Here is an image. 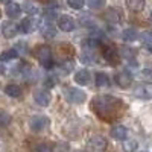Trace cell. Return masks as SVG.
Listing matches in <instances>:
<instances>
[{"instance_id": "1", "label": "cell", "mask_w": 152, "mask_h": 152, "mask_svg": "<svg viewBox=\"0 0 152 152\" xmlns=\"http://www.w3.org/2000/svg\"><path fill=\"white\" fill-rule=\"evenodd\" d=\"M90 107L96 116L105 122L116 120L123 113V102L111 94H99L93 97Z\"/></svg>"}, {"instance_id": "2", "label": "cell", "mask_w": 152, "mask_h": 152, "mask_svg": "<svg viewBox=\"0 0 152 152\" xmlns=\"http://www.w3.org/2000/svg\"><path fill=\"white\" fill-rule=\"evenodd\" d=\"M35 56L40 61V64L46 69H50L53 66V56H52V50L49 46H38L35 50Z\"/></svg>"}, {"instance_id": "3", "label": "cell", "mask_w": 152, "mask_h": 152, "mask_svg": "<svg viewBox=\"0 0 152 152\" xmlns=\"http://www.w3.org/2000/svg\"><path fill=\"white\" fill-rule=\"evenodd\" d=\"M64 97H66L67 102L75 104V105H79V104H84L85 102L87 94H85V91L79 90V88L67 87V88H64Z\"/></svg>"}, {"instance_id": "4", "label": "cell", "mask_w": 152, "mask_h": 152, "mask_svg": "<svg viewBox=\"0 0 152 152\" xmlns=\"http://www.w3.org/2000/svg\"><path fill=\"white\" fill-rule=\"evenodd\" d=\"M49 117L46 116H41V114H38V116H32L29 119V128L34 131V132H43L47 126H49Z\"/></svg>"}, {"instance_id": "5", "label": "cell", "mask_w": 152, "mask_h": 152, "mask_svg": "<svg viewBox=\"0 0 152 152\" xmlns=\"http://www.w3.org/2000/svg\"><path fill=\"white\" fill-rule=\"evenodd\" d=\"M132 73L128 72V70H122L116 75V84L120 87V88H128L131 84H132Z\"/></svg>"}, {"instance_id": "6", "label": "cell", "mask_w": 152, "mask_h": 152, "mask_svg": "<svg viewBox=\"0 0 152 152\" xmlns=\"http://www.w3.org/2000/svg\"><path fill=\"white\" fill-rule=\"evenodd\" d=\"M34 100L40 105V107H47L50 104V100H52V96H50V93L47 90H44V88H40V90H37L34 93Z\"/></svg>"}, {"instance_id": "7", "label": "cell", "mask_w": 152, "mask_h": 152, "mask_svg": "<svg viewBox=\"0 0 152 152\" xmlns=\"http://www.w3.org/2000/svg\"><path fill=\"white\" fill-rule=\"evenodd\" d=\"M58 28L64 32H72L76 28V21L70 15H61L58 18Z\"/></svg>"}, {"instance_id": "8", "label": "cell", "mask_w": 152, "mask_h": 152, "mask_svg": "<svg viewBox=\"0 0 152 152\" xmlns=\"http://www.w3.org/2000/svg\"><path fill=\"white\" fill-rule=\"evenodd\" d=\"M104 58L105 61H108L111 66H116L119 62V53L114 46L108 44V46H104Z\"/></svg>"}, {"instance_id": "9", "label": "cell", "mask_w": 152, "mask_h": 152, "mask_svg": "<svg viewBox=\"0 0 152 152\" xmlns=\"http://www.w3.org/2000/svg\"><path fill=\"white\" fill-rule=\"evenodd\" d=\"M18 26L14 23V21H3L2 23V28H0V31H2V35L5 38H12L15 37L17 32H18Z\"/></svg>"}, {"instance_id": "10", "label": "cell", "mask_w": 152, "mask_h": 152, "mask_svg": "<svg viewBox=\"0 0 152 152\" xmlns=\"http://www.w3.org/2000/svg\"><path fill=\"white\" fill-rule=\"evenodd\" d=\"M88 146H90L91 149H94V151H105L107 146H108V142L102 135H94L88 140Z\"/></svg>"}, {"instance_id": "11", "label": "cell", "mask_w": 152, "mask_h": 152, "mask_svg": "<svg viewBox=\"0 0 152 152\" xmlns=\"http://www.w3.org/2000/svg\"><path fill=\"white\" fill-rule=\"evenodd\" d=\"M18 28H20V31L23 34H31V32H34L37 29V20L34 17H26V18H23L20 21Z\"/></svg>"}, {"instance_id": "12", "label": "cell", "mask_w": 152, "mask_h": 152, "mask_svg": "<svg viewBox=\"0 0 152 152\" xmlns=\"http://www.w3.org/2000/svg\"><path fill=\"white\" fill-rule=\"evenodd\" d=\"M75 82L76 84H79V85H88L91 81V76H90V72L85 70V69H81L75 73Z\"/></svg>"}, {"instance_id": "13", "label": "cell", "mask_w": 152, "mask_h": 152, "mask_svg": "<svg viewBox=\"0 0 152 152\" xmlns=\"http://www.w3.org/2000/svg\"><path fill=\"white\" fill-rule=\"evenodd\" d=\"M111 137L114 138V140H126V137H128V129L125 128L123 125H116L111 128Z\"/></svg>"}, {"instance_id": "14", "label": "cell", "mask_w": 152, "mask_h": 152, "mask_svg": "<svg viewBox=\"0 0 152 152\" xmlns=\"http://www.w3.org/2000/svg\"><path fill=\"white\" fill-rule=\"evenodd\" d=\"M5 12L9 18H18L21 14V6L18 3H8L5 8Z\"/></svg>"}, {"instance_id": "15", "label": "cell", "mask_w": 152, "mask_h": 152, "mask_svg": "<svg viewBox=\"0 0 152 152\" xmlns=\"http://www.w3.org/2000/svg\"><path fill=\"white\" fill-rule=\"evenodd\" d=\"M105 20L111 24H119L120 23V12L114 8H110L107 12H105Z\"/></svg>"}, {"instance_id": "16", "label": "cell", "mask_w": 152, "mask_h": 152, "mask_svg": "<svg viewBox=\"0 0 152 152\" xmlns=\"http://www.w3.org/2000/svg\"><path fill=\"white\" fill-rule=\"evenodd\" d=\"M41 34H43V37H46V38H52V37H55L56 35V29H55V26L52 23H50L49 20H46L44 21V24H41Z\"/></svg>"}, {"instance_id": "17", "label": "cell", "mask_w": 152, "mask_h": 152, "mask_svg": "<svg viewBox=\"0 0 152 152\" xmlns=\"http://www.w3.org/2000/svg\"><path fill=\"white\" fill-rule=\"evenodd\" d=\"M125 3H126V6H128V9H131L132 12L143 11V8L146 5L145 0H125Z\"/></svg>"}, {"instance_id": "18", "label": "cell", "mask_w": 152, "mask_h": 152, "mask_svg": "<svg viewBox=\"0 0 152 152\" xmlns=\"http://www.w3.org/2000/svg\"><path fill=\"white\" fill-rule=\"evenodd\" d=\"M5 93L9 97H20L23 94V90L20 88V85H17V84H8L5 87Z\"/></svg>"}, {"instance_id": "19", "label": "cell", "mask_w": 152, "mask_h": 152, "mask_svg": "<svg viewBox=\"0 0 152 152\" xmlns=\"http://www.w3.org/2000/svg\"><path fill=\"white\" fill-rule=\"evenodd\" d=\"M18 58V50L15 49H8L5 52L0 53V61L2 62H8V61H14Z\"/></svg>"}, {"instance_id": "20", "label": "cell", "mask_w": 152, "mask_h": 152, "mask_svg": "<svg viewBox=\"0 0 152 152\" xmlns=\"http://www.w3.org/2000/svg\"><path fill=\"white\" fill-rule=\"evenodd\" d=\"M138 37H140V35H138L137 31L132 29V28H128V29H125V31L122 32V40H123V41H128V43L135 41Z\"/></svg>"}, {"instance_id": "21", "label": "cell", "mask_w": 152, "mask_h": 152, "mask_svg": "<svg viewBox=\"0 0 152 152\" xmlns=\"http://www.w3.org/2000/svg\"><path fill=\"white\" fill-rule=\"evenodd\" d=\"M100 46V41L97 40L96 37H88L87 40H84V43H82V47L85 49V50H94V49H97Z\"/></svg>"}, {"instance_id": "22", "label": "cell", "mask_w": 152, "mask_h": 152, "mask_svg": "<svg viewBox=\"0 0 152 152\" xmlns=\"http://www.w3.org/2000/svg\"><path fill=\"white\" fill-rule=\"evenodd\" d=\"M81 62H84V64H96L97 56L93 53V50H85L81 55Z\"/></svg>"}, {"instance_id": "23", "label": "cell", "mask_w": 152, "mask_h": 152, "mask_svg": "<svg viewBox=\"0 0 152 152\" xmlns=\"http://www.w3.org/2000/svg\"><path fill=\"white\" fill-rule=\"evenodd\" d=\"M58 69H59L61 73H70V72L75 69V62L70 61V59H64V61H61V62H59Z\"/></svg>"}, {"instance_id": "24", "label": "cell", "mask_w": 152, "mask_h": 152, "mask_svg": "<svg viewBox=\"0 0 152 152\" xmlns=\"http://www.w3.org/2000/svg\"><path fill=\"white\" fill-rule=\"evenodd\" d=\"M96 85L97 87H108L110 85V79H108L107 73H104V72L96 73Z\"/></svg>"}, {"instance_id": "25", "label": "cell", "mask_w": 152, "mask_h": 152, "mask_svg": "<svg viewBox=\"0 0 152 152\" xmlns=\"http://www.w3.org/2000/svg\"><path fill=\"white\" fill-rule=\"evenodd\" d=\"M134 94H135L138 99H145V100L151 99V91H148L145 87H137L135 90H134Z\"/></svg>"}, {"instance_id": "26", "label": "cell", "mask_w": 152, "mask_h": 152, "mask_svg": "<svg viewBox=\"0 0 152 152\" xmlns=\"http://www.w3.org/2000/svg\"><path fill=\"white\" fill-rule=\"evenodd\" d=\"M120 53H122V56H125L128 61H135V52H134L131 47H122L120 49Z\"/></svg>"}, {"instance_id": "27", "label": "cell", "mask_w": 152, "mask_h": 152, "mask_svg": "<svg viewBox=\"0 0 152 152\" xmlns=\"http://www.w3.org/2000/svg\"><path fill=\"white\" fill-rule=\"evenodd\" d=\"M138 76H140V79L145 81V82H152V69H143L138 73Z\"/></svg>"}, {"instance_id": "28", "label": "cell", "mask_w": 152, "mask_h": 152, "mask_svg": "<svg viewBox=\"0 0 152 152\" xmlns=\"http://www.w3.org/2000/svg\"><path fill=\"white\" fill-rule=\"evenodd\" d=\"M140 40H142V43L149 49V47L152 46V32H143V34L140 35Z\"/></svg>"}, {"instance_id": "29", "label": "cell", "mask_w": 152, "mask_h": 152, "mask_svg": "<svg viewBox=\"0 0 152 152\" xmlns=\"http://www.w3.org/2000/svg\"><path fill=\"white\" fill-rule=\"evenodd\" d=\"M137 146H138L137 140H128V142L123 143V151L125 152H134L137 149Z\"/></svg>"}, {"instance_id": "30", "label": "cell", "mask_w": 152, "mask_h": 152, "mask_svg": "<svg viewBox=\"0 0 152 152\" xmlns=\"http://www.w3.org/2000/svg\"><path fill=\"white\" fill-rule=\"evenodd\" d=\"M87 3L91 9H100V8H104L105 0H87Z\"/></svg>"}, {"instance_id": "31", "label": "cell", "mask_w": 152, "mask_h": 152, "mask_svg": "<svg viewBox=\"0 0 152 152\" xmlns=\"http://www.w3.org/2000/svg\"><path fill=\"white\" fill-rule=\"evenodd\" d=\"M11 123V116L5 111H0V126H8Z\"/></svg>"}, {"instance_id": "32", "label": "cell", "mask_w": 152, "mask_h": 152, "mask_svg": "<svg viewBox=\"0 0 152 152\" xmlns=\"http://www.w3.org/2000/svg\"><path fill=\"white\" fill-rule=\"evenodd\" d=\"M67 3L73 9H81L85 5V0H67Z\"/></svg>"}, {"instance_id": "33", "label": "cell", "mask_w": 152, "mask_h": 152, "mask_svg": "<svg viewBox=\"0 0 152 152\" xmlns=\"http://www.w3.org/2000/svg\"><path fill=\"white\" fill-rule=\"evenodd\" d=\"M35 152H53V151L50 149V146H47V145H38L35 148Z\"/></svg>"}, {"instance_id": "34", "label": "cell", "mask_w": 152, "mask_h": 152, "mask_svg": "<svg viewBox=\"0 0 152 152\" xmlns=\"http://www.w3.org/2000/svg\"><path fill=\"white\" fill-rule=\"evenodd\" d=\"M26 11L29 12V14H35V12H37V8H35V5H29V3H26Z\"/></svg>"}, {"instance_id": "35", "label": "cell", "mask_w": 152, "mask_h": 152, "mask_svg": "<svg viewBox=\"0 0 152 152\" xmlns=\"http://www.w3.org/2000/svg\"><path fill=\"white\" fill-rule=\"evenodd\" d=\"M55 82H56V79H47V81H46V85H47V87H53Z\"/></svg>"}, {"instance_id": "36", "label": "cell", "mask_w": 152, "mask_h": 152, "mask_svg": "<svg viewBox=\"0 0 152 152\" xmlns=\"http://www.w3.org/2000/svg\"><path fill=\"white\" fill-rule=\"evenodd\" d=\"M5 72V69H3V66H2V61H0V75H2Z\"/></svg>"}, {"instance_id": "37", "label": "cell", "mask_w": 152, "mask_h": 152, "mask_svg": "<svg viewBox=\"0 0 152 152\" xmlns=\"http://www.w3.org/2000/svg\"><path fill=\"white\" fill-rule=\"evenodd\" d=\"M149 50H151V52H152V46H151V47H149Z\"/></svg>"}, {"instance_id": "38", "label": "cell", "mask_w": 152, "mask_h": 152, "mask_svg": "<svg viewBox=\"0 0 152 152\" xmlns=\"http://www.w3.org/2000/svg\"><path fill=\"white\" fill-rule=\"evenodd\" d=\"M79 152H85V151H79Z\"/></svg>"}, {"instance_id": "39", "label": "cell", "mask_w": 152, "mask_h": 152, "mask_svg": "<svg viewBox=\"0 0 152 152\" xmlns=\"http://www.w3.org/2000/svg\"><path fill=\"white\" fill-rule=\"evenodd\" d=\"M151 18H152V14H151Z\"/></svg>"}]
</instances>
